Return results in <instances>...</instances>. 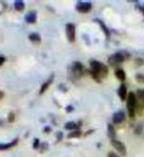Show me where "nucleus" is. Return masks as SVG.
I'll return each mask as SVG.
<instances>
[{"label": "nucleus", "instance_id": "1", "mask_svg": "<svg viewBox=\"0 0 144 157\" xmlns=\"http://www.w3.org/2000/svg\"><path fill=\"white\" fill-rule=\"evenodd\" d=\"M90 75L96 82H100V78H105L108 75V67L97 60L90 61Z\"/></svg>", "mask_w": 144, "mask_h": 157}, {"label": "nucleus", "instance_id": "2", "mask_svg": "<svg viewBox=\"0 0 144 157\" xmlns=\"http://www.w3.org/2000/svg\"><path fill=\"white\" fill-rule=\"evenodd\" d=\"M136 95L135 92L131 91L127 94V114L131 118H133L135 116L136 113Z\"/></svg>", "mask_w": 144, "mask_h": 157}, {"label": "nucleus", "instance_id": "3", "mask_svg": "<svg viewBox=\"0 0 144 157\" xmlns=\"http://www.w3.org/2000/svg\"><path fill=\"white\" fill-rule=\"evenodd\" d=\"M126 52H117L115 54H113L110 57L108 58V64L110 66H117V65H120L121 63H123V61L126 60V58L130 57V56H127L125 55Z\"/></svg>", "mask_w": 144, "mask_h": 157}, {"label": "nucleus", "instance_id": "4", "mask_svg": "<svg viewBox=\"0 0 144 157\" xmlns=\"http://www.w3.org/2000/svg\"><path fill=\"white\" fill-rule=\"evenodd\" d=\"M111 144L112 146L115 148L119 153H120V155L122 156H127V147L126 145L123 144V142L117 139H114V140H111Z\"/></svg>", "mask_w": 144, "mask_h": 157}, {"label": "nucleus", "instance_id": "5", "mask_svg": "<svg viewBox=\"0 0 144 157\" xmlns=\"http://www.w3.org/2000/svg\"><path fill=\"white\" fill-rule=\"evenodd\" d=\"M66 33L68 40L70 42H74L76 40V27L72 23H68L66 25Z\"/></svg>", "mask_w": 144, "mask_h": 157}, {"label": "nucleus", "instance_id": "6", "mask_svg": "<svg viewBox=\"0 0 144 157\" xmlns=\"http://www.w3.org/2000/svg\"><path fill=\"white\" fill-rule=\"evenodd\" d=\"M136 110L139 111V113H141V111L144 109V90L141 88V90H137L136 93Z\"/></svg>", "mask_w": 144, "mask_h": 157}, {"label": "nucleus", "instance_id": "7", "mask_svg": "<svg viewBox=\"0 0 144 157\" xmlns=\"http://www.w3.org/2000/svg\"><path fill=\"white\" fill-rule=\"evenodd\" d=\"M72 73L77 78L83 75V66L81 62H74L72 65Z\"/></svg>", "mask_w": 144, "mask_h": 157}, {"label": "nucleus", "instance_id": "8", "mask_svg": "<svg viewBox=\"0 0 144 157\" xmlns=\"http://www.w3.org/2000/svg\"><path fill=\"white\" fill-rule=\"evenodd\" d=\"M76 8L79 13H88L91 11L92 4L90 2H78Z\"/></svg>", "mask_w": 144, "mask_h": 157}, {"label": "nucleus", "instance_id": "9", "mask_svg": "<svg viewBox=\"0 0 144 157\" xmlns=\"http://www.w3.org/2000/svg\"><path fill=\"white\" fill-rule=\"evenodd\" d=\"M126 119V114L123 111H118L114 113L112 116V121L114 124H122Z\"/></svg>", "mask_w": 144, "mask_h": 157}, {"label": "nucleus", "instance_id": "10", "mask_svg": "<svg viewBox=\"0 0 144 157\" xmlns=\"http://www.w3.org/2000/svg\"><path fill=\"white\" fill-rule=\"evenodd\" d=\"M118 94H119V97L121 98L123 101L127 100V86L125 83H122L119 87V90H118Z\"/></svg>", "mask_w": 144, "mask_h": 157}, {"label": "nucleus", "instance_id": "11", "mask_svg": "<svg viewBox=\"0 0 144 157\" xmlns=\"http://www.w3.org/2000/svg\"><path fill=\"white\" fill-rule=\"evenodd\" d=\"M26 22L29 24H33L36 21V11H31L26 15Z\"/></svg>", "mask_w": 144, "mask_h": 157}, {"label": "nucleus", "instance_id": "12", "mask_svg": "<svg viewBox=\"0 0 144 157\" xmlns=\"http://www.w3.org/2000/svg\"><path fill=\"white\" fill-rule=\"evenodd\" d=\"M18 140H19V139H18V137H16V139L13 140L11 142H9V144H0V150H7V149H10L12 146L17 144Z\"/></svg>", "mask_w": 144, "mask_h": 157}, {"label": "nucleus", "instance_id": "13", "mask_svg": "<svg viewBox=\"0 0 144 157\" xmlns=\"http://www.w3.org/2000/svg\"><path fill=\"white\" fill-rule=\"evenodd\" d=\"M53 78H54V76L52 75L45 82L42 83V86H41V87H40V90H39V94H42L43 92H45V90L48 88V86H50V85H51V82H53Z\"/></svg>", "mask_w": 144, "mask_h": 157}, {"label": "nucleus", "instance_id": "14", "mask_svg": "<svg viewBox=\"0 0 144 157\" xmlns=\"http://www.w3.org/2000/svg\"><path fill=\"white\" fill-rule=\"evenodd\" d=\"M115 76H116V78H118V80H120L122 82H125L126 77H127L126 73H125V71L123 70V69H117L116 72H115Z\"/></svg>", "mask_w": 144, "mask_h": 157}, {"label": "nucleus", "instance_id": "15", "mask_svg": "<svg viewBox=\"0 0 144 157\" xmlns=\"http://www.w3.org/2000/svg\"><path fill=\"white\" fill-rule=\"evenodd\" d=\"M108 136L110 137V140L116 139V131H115V128L112 126V124L108 125Z\"/></svg>", "mask_w": 144, "mask_h": 157}, {"label": "nucleus", "instance_id": "16", "mask_svg": "<svg viewBox=\"0 0 144 157\" xmlns=\"http://www.w3.org/2000/svg\"><path fill=\"white\" fill-rule=\"evenodd\" d=\"M94 21L95 22H97L98 24H99V26L101 27V29H103V32L105 33V34L107 36V37H109L110 36V32H109V29H107V27L105 26V25H104V23L101 21V20H99V19H94Z\"/></svg>", "mask_w": 144, "mask_h": 157}, {"label": "nucleus", "instance_id": "17", "mask_svg": "<svg viewBox=\"0 0 144 157\" xmlns=\"http://www.w3.org/2000/svg\"><path fill=\"white\" fill-rule=\"evenodd\" d=\"M78 125L77 124V123H74V122H68L65 124V129L66 130L76 131V130H78Z\"/></svg>", "mask_w": 144, "mask_h": 157}, {"label": "nucleus", "instance_id": "18", "mask_svg": "<svg viewBox=\"0 0 144 157\" xmlns=\"http://www.w3.org/2000/svg\"><path fill=\"white\" fill-rule=\"evenodd\" d=\"M28 38L31 39L32 41H33V42H40V40H41L40 36H39L37 33H31L28 36Z\"/></svg>", "mask_w": 144, "mask_h": 157}, {"label": "nucleus", "instance_id": "19", "mask_svg": "<svg viewBox=\"0 0 144 157\" xmlns=\"http://www.w3.org/2000/svg\"><path fill=\"white\" fill-rule=\"evenodd\" d=\"M81 136V132L76 130V131L71 132L70 134L68 135V139H76V137H79Z\"/></svg>", "mask_w": 144, "mask_h": 157}, {"label": "nucleus", "instance_id": "20", "mask_svg": "<svg viewBox=\"0 0 144 157\" xmlns=\"http://www.w3.org/2000/svg\"><path fill=\"white\" fill-rule=\"evenodd\" d=\"M14 6H15V9L18 10V11H22L25 8V3L21 1V0H18V1H15Z\"/></svg>", "mask_w": 144, "mask_h": 157}, {"label": "nucleus", "instance_id": "21", "mask_svg": "<svg viewBox=\"0 0 144 157\" xmlns=\"http://www.w3.org/2000/svg\"><path fill=\"white\" fill-rule=\"evenodd\" d=\"M135 80L139 83H144V75H143V74H136Z\"/></svg>", "mask_w": 144, "mask_h": 157}, {"label": "nucleus", "instance_id": "22", "mask_svg": "<svg viewBox=\"0 0 144 157\" xmlns=\"http://www.w3.org/2000/svg\"><path fill=\"white\" fill-rule=\"evenodd\" d=\"M135 64H136L137 66H142L143 64H144V60H143V59H141V58H135Z\"/></svg>", "mask_w": 144, "mask_h": 157}, {"label": "nucleus", "instance_id": "23", "mask_svg": "<svg viewBox=\"0 0 144 157\" xmlns=\"http://www.w3.org/2000/svg\"><path fill=\"white\" fill-rule=\"evenodd\" d=\"M47 149H48V144H47V142H43V144L40 145V151L44 152V151H46Z\"/></svg>", "mask_w": 144, "mask_h": 157}, {"label": "nucleus", "instance_id": "24", "mask_svg": "<svg viewBox=\"0 0 144 157\" xmlns=\"http://www.w3.org/2000/svg\"><path fill=\"white\" fill-rule=\"evenodd\" d=\"M14 120H15V114L13 112H10L8 115V121L10 123H12V122H14Z\"/></svg>", "mask_w": 144, "mask_h": 157}, {"label": "nucleus", "instance_id": "25", "mask_svg": "<svg viewBox=\"0 0 144 157\" xmlns=\"http://www.w3.org/2000/svg\"><path fill=\"white\" fill-rule=\"evenodd\" d=\"M33 148L34 149H37L38 148V146H39V140L38 139H34L33 140Z\"/></svg>", "mask_w": 144, "mask_h": 157}, {"label": "nucleus", "instance_id": "26", "mask_svg": "<svg viewBox=\"0 0 144 157\" xmlns=\"http://www.w3.org/2000/svg\"><path fill=\"white\" fill-rule=\"evenodd\" d=\"M108 157H121L119 154H117L116 152H113V151H110L108 153Z\"/></svg>", "mask_w": 144, "mask_h": 157}, {"label": "nucleus", "instance_id": "27", "mask_svg": "<svg viewBox=\"0 0 144 157\" xmlns=\"http://www.w3.org/2000/svg\"><path fill=\"white\" fill-rule=\"evenodd\" d=\"M135 132L136 135H140L141 134V126L140 125H138L136 127V129L135 130Z\"/></svg>", "mask_w": 144, "mask_h": 157}, {"label": "nucleus", "instance_id": "28", "mask_svg": "<svg viewBox=\"0 0 144 157\" xmlns=\"http://www.w3.org/2000/svg\"><path fill=\"white\" fill-rule=\"evenodd\" d=\"M63 139V132H57V140L60 141Z\"/></svg>", "mask_w": 144, "mask_h": 157}, {"label": "nucleus", "instance_id": "29", "mask_svg": "<svg viewBox=\"0 0 144 157\" xmlns=\"http://www.w3.org/2000/svg\"><path fill=\"white\" fill-rule=\"evenodd\" d=\"M4 62H5V57H3V56H0V66H1Z\"/></svg>", "mask_w": 144, "mask_h": 157}, {"label": "nucleus", "instance_id": "30", "mask_svg": "<svg viewBox=\"0 0 144 157\" xmlns=\"http://www.w3.org/2000/svg\"><path fill=\"white\" fill-rule=\"evenodd\" d=\"M50 131H51V129L49 127H45L43 129V132H50Z\"/></svg>", "mask_w": 144, "mask_h": 157}, {"label": "nucleus", "instance_id": "31", "mask_svg": "<svg viewBox=\"0 0 144 157\" xmlns=\"http://www.w3.org/2000/svg\"><path fill=\"white\" fill-rule=\"evenodd\" d=\"M73 109H74V108H73L72 106H68V107H67V112H72Z\"/></svg>", "mask_w": 144, "mask_h": 157}, {"label": "nucleus", "instance_id": "32", "mask_svg": "<svg viewBox=\"0 0 144 157\" xmlns=\"http://www.w3.org/2000/svg\"><path fill=\"white\" fill-rule=\"evenodd\" d=\"M3 96H4V92H3L2 90H0V100L2 99V98H3Z\"/></svg>", "mask_w": 144, "mask_h": 157}]
</instances>
